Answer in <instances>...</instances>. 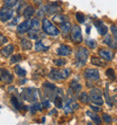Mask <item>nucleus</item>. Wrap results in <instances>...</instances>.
Here are the masks:
<instances>
[{
    "label": "nucleus",
    "instance_id": "34",
    "mask_svg": "<svg viewBox=\"0 0 117 125\" xmlns=\"http://www.w3.org/2000/svg\"><path fill=\"white\" fill-rule=\"evenodd\" d=\"M76 18H77V20L80 24L84 23V21H85V16H84L82 13L77 12V14H76Z\"/></svg>",
    "mask_w": 117,
    "mask_h": 125
},
{
    "label": "nucleus",
    "instance_id": "41",
    "mask_svg": "<svg viewBox=\"0 0 117 125\" xmlns=\"http://www.w3.org/2000/svg\"><path fill=\"white\" fill-rule=\"evenodd\" d=\"M6 42H7V38L5 37V36L2 35V34H0V44H5V43H6Z\"/></svg>",
    "mask_w": 117,
    "mask_h": 125
},
{
    "label": "nucleus",
    "instance_id": "31",
    "mask_svg": "<svg viewBox=\"0 0 117 125\" xmlns=\"http://www.w3.org/2000/svg\"><path fill=\"white\" fill-rule=\"evenodd\" d=\"M37 111H42V104L36 103H34L33 105L31 107V113H35Z\"/></svg>",
    "mask_w": 117,
    "mask_h": 125
},
{
    "label": "nucleus",
    "instance_id": "33",
    "mask_svg": "<svg viewBox=\"0 0 117 125\" xmlns=\"http://www.w3.org/2000/svg\"><path fill=\"white\" fill-rule=\"evenodd\" d=\"M105 99H106V103H108V105H110V106H112L113 104H112V103H111V99H110V97H109V89H108V84H106V87H105Z\"/></svg>",
    "mask_w": 117,
    "mask_h": 125
},
{
    "label": "nucleus",
    "instance_id": "20",
    "mask_svg": "<svg viewBox=\"0 0 117 125\" xmlns=\"http://www.w3.org/2000/svg\"><path fill=\"white\" fill-rule=\"evenodd\" d=\"M21 46L24 50H31L33 47V44L31 41L27 40V39H23L21 41Z\"/></svg>",
    "mask_w": 117,
    "mask_h": 125
},
{
    "label": "nucleus",
    "instance_id": "22",
    "mask_svg": "<svg viewBox=\"0 0 117 125\" xmlns=\"http://www.w3.org/2000/svg\"><path fill=\"white\" fill-rule=\"evenodd\" d=\"M81 88H82V86H81V84H79V83H77V82L73 81L72 83H70V89L72 90V92H74L75 94H77L78 93H79V91L81 90Z\"/></svg>",
    "mask_w": 117,
    "mask_h": 125
},
{
    "label": "nucleus",
    "instance_id": "7",
    "mask_svg": "<svg viewBox=\"0 0 117 125\" xmlns=\"http://www.w3.org/2000/svg\"><path fill=\"white\" fill-rule=\"evenodd\" d=\"M84 76L88 81H97L100 78L98 71L96 69H92V68L86 69V71L84 72Z\"/></svg>",
    "mask_w": 117,
    "mask_h": 125
},
{
    "label": "nucleus",
    "instance_id": "36",
    "mask_svg": "<svg viewBox=\"0 0 117 125\" xmlns=\"http://www.w3.org/2000/svg\"><path fill=\"white\" fill-rule=\"evenodd\" d=\"M106 75H107L108 77H110L112 80H114V79H115V74H114V69H112V68L108 69L107 71H106Z\"/></svg>",
    "mask_w": 117,
    "mask_h": 125
},
{
    "label": "nucleus",
    "instance_id": "15",
    "mask_svg": "<svg viewBox=\"0 0 117 125\" xmlns=\"http://www.w3.org/2000/svg\"><path fill=\"white\" fill-rule=\"evenodd\" d=\"M14 51H15V47L13 44H8V45H6V46L3 47L1 51H0V53L1 54H3V56L5 57H9L13 53H14Z\"/></svg>",
    "mask_w": 117,
    "mask_h": 125
},
{
    "label": "nucleus",
    "instance_id": "2",
    "mask_svg": "<svg viewBox=\"0 0 117 125\" xmlns=\"http://www.w3.org/2000/svg\"><path fill=\"white\" fill-rule=\"evenodd\" d=\"M70 73L69 69H63V70H57V69H52L50 73H49V77L52 80H64L68 78V75Z\"/></svg>",
    "mask_w": 117,
    "mask_h": 125
},
{
    "label": "nucleus",
    "instance_id": "23",
    "mask_svg": "<svg viewBox=\"0 0 117 125\" xmlns=\"http://www.w3.org/2000/svg\"><path fill=\"white\" fill-rule=\"evenodd\" d=\"M91 62H92L94 65L100 66V67H103V66H105V62H104L101 58H99V57H92Z\"/></svg>",
    "mask_w": 117,
    "mask_h": 125
},
{
    "label": "nucleus",
    "instance_id": "14",
    "mask_svg": "<svg viewBox=\"0 0 117 125\" xmlns=\"http://www.w3.org/2000/svg\"><path fill=\"white\" fill-rule=\"evenodd\" d=\"M95 25H96V27L97 28L98 30V33L101 35H105V34H107V31H108V28L104 25V23L98 20V21H96L95 22Z\"/></svg>",
    "mask_w": 117,
    "mask_h": 125
},
{
    "label": "nucleus",
    "instance_id": "13",
    "mask_svg": "<svg viewBox=\"0 0 117 125\" xmlns=\"http://www.w3.org/2000/svg\"><path fill=\"white\" fill-rule=\"evenodd\" d=\"M99 55L106 61H112L114 58L113 52L111 50H108V49H101L99 51Z\"/></svg>",
    "mask_w": 117,
    "mask_h": 125
},
{
    "label": "nucleus",
    "instance_id": "10",
    "mask_svg": "<svg viewBox=\"0 0 117 125\" xmlns=\"http://www.w3.org/2000/svg\"><path fill=\"white\" fill-rule=\"evenodd\" d=\"M29 30H31V20H29V19H26V21L21 23L17 26V32L19 34L27 33L29 32Z\"/></svg>",
    "mask_w": 117,
    "mask_h": 125
},
{
    "label": "nucleus",
    "instance_id": "28",
    "mask_svg": "<svg viewBox=\"0 0 117 125\" xmlns=\"http://www.w3.org/2000/svg\"><path fill=\"white\" fill-rule=\"evenodd\" d=\"M79 100L84 103H88V101H89V96L87 95L86 93L83 92V93H81L79 95Z\"/></svg>",
    "mask_w": 117,
    "mask_h": 125
},
{
    "label": "nucleus",
    "instance_id": "37",
    "mask_svg": "<svg viewBox=\"0 0 117 125\" xmlns=\"http://www.w3.org/2000/svg\"><path fill=\"white\" fill-rule=\"evenodd\" d=\"M37 31L38 30H33V29H32V31L29 30V37L32 38V39H37L38 38Z\"/></svg>",
    "mask_w": 117,
    "mask_h": 125
},
{
    "label": "nucleus",
    "instance_id": "32",
    "mask_svg": "<svg viewBox=\"0 0 117 125\" xmlns=\"http://www.w3.org/2000/svg\"><path fill=\"white\" fill-rule=\"evenodd\" d=\"M86 44L89 47V48H92V49H94V48L96 47V41L92 40V39H87V40H86Z\"/></svg>",
    "mask_w": 117,
    "mask_h": 125
},
{
    "label": "nucleus",
    "instance_id": "48",
    "mask_svg": "<svg viewBox=\"0 0 117 125\" xmlns=\"http://www.w3.org/2000/svg\"><path fill=\"white\" fill-rule=\"evenodd\" d=\"M0 80H1V78H0Z\"/></svg>",
    "mask_w": 117,
    "mask_h": 125
},
{
    "label": "nucleus",
    "instance_id": "42",
    "mask_svg": "<svg viewBox=\"0 0 117 125\" xmlns=\"http://www.w3.org/2000/svg\"><path fill=\"white\" fill-rule=\"evenodd\" d=\"M90 108H91L93 111H95V112H100V111H101V108L96 107V106H93V105H91V106H90Z\"/></svg>",
    "mask_w": 117,
    "mask_h": 125
},
{
    "label": "nucleus",
    "instance_id": "40",
    "mask_svg": "<svg viewBox=\"0 0 117 125\" xmlns=\"http://www.w3.org/2000/svg\"><path fill=\"white\" fill-rule=\"evenodd\" d=\"M104 42H105V44H108L109 46H110V44H111V43H113V41H112V37L110 36V35H107L106 37L105 38V40H104Z\"/></svg>",
    "mask_w": 117,
    "mask_h": 125
},
{
    "label": "nucleus",
    "instance_id": "46",
    "mask_svg": "<svg viewBox=\"0 0 117 125\" xmlns=\"http://www.w3.org/2000/svg\"><path fill=\"white\" fill-rule=\"evenodd\" d=\"M33 2L35 4H37V5H40V4H42V0H33Z\"/></svg>",
    "mask_w": 117,
    "mask_h": 125
},
{
    "label": "nucleus",
    "instance_id": "12",
    "mask_svg": "<svg viewBox=\"0 0 117 125\" xmlns=\"http://www.w3.org/2000/svg\"><path fill=\"white\" fill-rule=\"evenodd\" d=\"M61 8L58 6H57L56 4H51V5H48V6H44V11L45 13H47L48 15H52L55 13L60 11Z\"/></svg>",
    "mask_w": 117,
    "mask_h": 125
},
{
    "label": "nucleus",
    "instance_id": "17",
    "mask_svg": "<svg viewBox=\"0 0 117 125\" xmlns=\"http://www.w3.org/2000/svg\"><path fill=\"white\" fill-rule=\"evenodd\" d=\"M71 27H72V25H71V24L69 22H68V21H66V22H63L60 24V30L62 31V33L63 34H68V33H69L71 30Z\"/></svg>",
    "mask_w": 117,
    "mask_h": 125
},
{
    "label": "nucleus",
    "instance_id": "5",
    "mask_svg": "<svg viewBox=\"0 0 117 125\" xmlns=\"http://www.w3.org/2000/svg\"><path fill=\"white\" fill-rule=\"evenodd\" d=\"M70 38L75 44H80V43H82V40H83L82 33H81V29H80V27L78 25H75L71 28Z\"/></svg>",
    "mask_w": 117,
    "mask_h": 125
},
{
    "label": "nucleus",
    "instance_id": "19",
    "mask_svg": "<svg viewBox=\"0 0 117 125\" xmlns=\"http://www.w3.org/2000/svg\"><path fill=\"white\" fill-rule=\"evenodd\" d=\"M11 103L13 104L14 108L16 110H21L22 108H23V104H22L18 101V99H17L16 96H14V95L11 97Z\"/></svg>",
    "mask_w": 117,
    "mask_h": 125
},
{
    "label": "nucleus",
    "instance_id": "26",
    "mask_svg": "<svg viewBox=\"0 0 117 125\" xmlns=\"http://www.w3.org/2000/svg\"><path fill=\"white\" fill-rule=\"evenodd\" d=\"M15 71H16V73L18 76L20 77H23V76H25L26 74V71H25V69H23L20 65H16L15 67Z\"/></svg>",
    "mask_w": 117,
    "mask_h": 125
},
{
    "label": "nucleus",
    "instance_id": "11",
    "mask_svg": "<svg viewBox=\"0 0 117 125\" xmlns=\"http://www.w3.org/2000/svg\"><path fill=\"white\" fill-rule=\"evenodd\" d=\"M71 48L68 45H65V44H61L60 46L58 48V51H57V53L60 56H67V55H69L71 53Z\"/></svg>",
    "mask_w": 117,
    "mask_h": 125
},
{
    "label": "nucleus",
    "instance_id": "8",
    "mask_svg": "<svg viewBox=\"0 0 117 125\" xmlns=\"http://www.w3.org/2000/svg\"><path fill=\"white\" fill-rule=\"evenodd\" d=\"M13 16H14V12L10 8H7L6 6H4L0 9V21L6 22L9 19L12 18Z\"/></svg>",
    "mask_w": 117,
    "mask_h": 125
},
{
    "label": "nucleus",
    "instance_id": "35",
    "mask_svg": "<svg viewBox=\"0 0 117 125\" xmlns=\"http://www.w3.org/2000/svg\"><path fill=\"white\" fill-rule=\"evenodd\" d=\"M53 62H54L57 66H63L66 64V60L62 59V58H60V59H56L53 61Z\"/></svg>",
    "mask_w": 117,
    "mask_h": 125
},
{
    "label": "nucleus",
    "instance_id": "16",
    "mask_svg": "<svg viewBox=\"0 0 117 125\" xmlns=\"http://www.w3.org/2000/svg\"><path fill=\"white\" fill-rule=\"evenodd\" d=\"M34 8L31 6H28L25 10H24V17L25 19H30L34 14Z\"/></svg>",
    "mask_w": 117,
    "mask_h": 125
},
{
    "label": "nucleus",
    "instance_id": "3",
    "mask_svg": "<svg viewBox=\"0 0 117 125\" xmlns=\"http://www.w3.org/2000/svg\"><path fill=\"white\" fill-rule=\"evenodd\" d=\"M102 95H103V92L101 89H98V88L92 89L89 94V100L96 105H102L104 103Z\"/></svg>",
    "mask_w": 117,
    "mask_h": 125
},
{
    "label": "nucleus",
    "instance_id": "44",
    "mask_svg": "<svg viewBox=\"0 0 117 125\" xmlns=\"http://www.w3.org/2000/svg\"><path fill=\"white\" fill-rule=\"evenodd\" d=\"M112 99H113V102H114V103H115V104H117V94H114Z\"/></svg>",
    "mask_w": 117,
    "mask_h": 125
},
{
    "label": "nucleus",
    "instance_id": "39",
    "mask_svg": "<svg viewBox=\"0 0 117 125\" xmlns=\"http://www.w3.org/2000/svg\"><path fill=\"white\" fill-rule=\"evenodd\" d=\"M111 31H112V33H113V34H114V40L116 41V43H117V26L116 25H112Z\"/></svg>",
    "mask_w": 117,
    "mask_h": 125
},
{
    "label": "nucleus",
    "instance_id": "1",
    "mask_svg": "<svg viewBox=\"0 0 117 125\" xmlns=\"http://www.w3.org/2000/svg\"><path fill=\"white\" fill-rule=\"evenodd\" d=\"M42 30L46 34H49L51 36H57L59 34V30L47 18H43L42 20Z\"/></svg>",
    "mask_w": 117,
    "mask_h": 125
},
{
    "label": "nucleus",
    "instance_id": "18",
    "mask_svg": "<svg viewBox=\"0 0 117 125\" xmlns=\"http://www.w3.org/2000/svg\"><path fill=\"white\" fill-rule=\"evenodd\" d=\"M86 114L89 116L90 118L94 121V122H96V124H101V118L99 117V115H97L96 113H92V112H90V111H87L86 112Z\"/></svg>",
    "mask_w": 117,
    "mask_h": 125
},
{
    "label": "nucleus",
    "instance_id": "29",
    "mask_svg": "<svg viewBox=\"0 0 117 125\" xmlns=\"http://www.w3.org/2000/svg\"><path fill=\"white\" fill-rule=\"evenodd\" d=\"M54 104L57 108H62V98L56 95V97L54 98Z\"/></svg>",
    "mask_w": 117,
    "mask_h": 125
},
{
    "label": "nucleus",
    "instance_id": "6",
    "mask_svg": "<svg viewBox=\"0 0 117 125\" xmlns=\"http://www.w3.org/2000/svg\"><path fill=\"white\" fill-rule=\"evenodd\" d=\"M22 98L23 100L27 101V102H35L37 100L36 90L34 88H26L22 94Z\"/></svg>",
    "mask_w": 117,
    "mask_h": 125
},
{
    "label": "nucleus",
    "instance_id": "45",
    "mask_svg": "<svg viewBox=\"0 0 117 125\" xmlns=\"http://www.w3.org/2000/svg\"><path fill=\"white\" fill-rule=\"evenodd\" d=\"M72 109H74V110H77L79 108V105L77 104V103H73V105H72V107H71Z\"/></svg>",
    "mask_w": 117,
    "mask_h": 125
},
{
    "label": "nucleus",
    "instance_id": "24",
    "mask_svg": "<svg viewBox=\"0 0 117 125\" xmlns=\"http://www.w3.org/2000/svg\"><path fill=\"white\" fill-rule=\"evenodd\" d=\"M49 46H45L43 45L42 42V41H38L37 43L35 44V50L37 52H42V51H47L49 50Z\"/></svg>",
    "mask_w": 117,
    "mask_h": 125
},
{
    "label": "nucleus",
    "instance_id": "47",
    "mask_svg": "<svg viewBox=\"0 0 117 125\" xmlns=\"http://www.w3.org/2000/svg\"><path fill=\"white\" fill-rule=\"evenodd\" d=\"M89 32H90V26H88L87 29H86V33H87V34H89Z\"/></svg>",
    "mask_w": 117,
    "mask_h": 125
},
{
    "label": "nucleus",
    "instance_id": "4",
    "mask_svg": "<svg viewBox=\"0 0 117 125\" xmlns=\"http://www.w3.org/2000/svg\"><path fill=\"white\" fill-rule=\"evenodd\" d=\"M89 56V52L85 47H79L76 53V61L79 65H84Z\"/></svg>",
    "mask_w": 117,
    "mask_h": 125
},
{
    "label": "nucleus",
    "instance_id": "25",
    "mask_svg": "<svg viewBox=\"0 0 117 125\" xmlns=\"http://www.w3.org/2000/svg\"><path fill=\"white\" fill-rule=\"evenodd\" d=\"M41 27V23L38 18H33L31 20V29L39 30Z\"/></svg>",
    "mask_w": 117,
    "mask_h": 125
},
{
    "label": "nucleus",
    "instance_id": "43",
    "mask_svg": "<svg viewBox=\"0 0 117 125\" xmlns=\"http://www.w3.org/2000/svg\"><path fill=\"white\" fill-rule=\"evenodd\" d=\"M42 105L45 108H50V102L49 101H46V102H43L42 103Z\"/></svg>",
    "mask_w": 117,
    "mask_h": 125
},
{
    "label": "nucleus",
    "instance_id": "9",
    "mask_svg": "<svg viewBox=\"0 0 117 125\" xmlns=\"http://www.w3.org/2000/svg\"><path fill=\"white\" fill-rule=\"evenodd\" d=\"M0 78L1 80L4 82V83H11L14 80V76L11 73L8 71V70H6V69H0Z\"/></svg>",
    "mask_w": 117,
    "mask_h": 125
},
{
    "label": "nucleus",
    "instance_id": "21",
    "mask_svg": "<svg viewBox=\"0 0 117 125\" xmlns=\"http://www.w3.org/2000/svg\"><path fill=\"white\" fill-rule=\"evenodd\" d=\"M68 16H64V15H61V14H58L57 16H55L53 17V21L57 23H59V24H61V23H63V22H66V21H68Z\"/></svg>",
    "mask_w": 117,
    "mask_h": 125
},
{
    "label": "nucleus",
    "instance_id": "38",
    "mask_svg": "<svg viewBox=\"0 0 117 125\" xmlns=\"http://www.w3.org/2000/svg\"><path fill=\"white\" fill-rule=\"evenodd\" d=\"M103 120H104V122H106V123H111L112 122V118L110 115H108V114H106V113H104L103 114Z\"/></svg>",
    "mask_w": 117,
    "mask_h": 125
},
{
    "label": "nucleus",
    "instance_id": "27",
    "mask_svg": "<svg viewBox=\"0 0 117 125\" xmlns=\"http://www.w3.org/2000/svg\"><path fill=\"white\" fill-rule=\"evenodd\" d=\"M17 0H5L4 1V6L7 8H12L16 5Z\"/></svg>",
    "mask_w": 117,
    "mask_h": 125
},
{
    "label": "nucleus",
    "instance_id": "30",
    "mask_svg": "<svg viewBox=\"0 0 117 125\" xmlns=\"http://www.w3.org/2000/svg\"><path fill=\"white\" fill-rule=\"evenodd\" d=\"M21 60H22L21 54H16V55H13L12 57H10V62H11V63H17Z\"/></svg>",
    "mask_w": 117,
    "mask_h": 125
}]
</instances>
